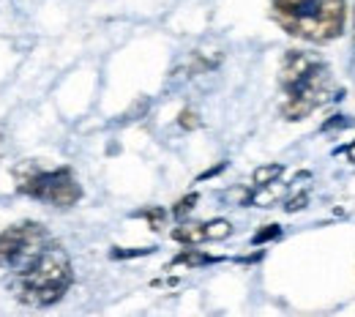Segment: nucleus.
I'll return each instance as SVG.
<instances>
[{"mask_svg":"<svg viewBox=\"0 0 355 317\" xmlns=\"http://www.w3.org/2000/svg\"><path fill=\"white\" fill-rule=\"evenodd\" d=\"M282 85V118L284 121H304L317 107L342 96V88L334 83L331 69L314 55L304 49H290L282 60L279 71Z\"/></svg>","mask_w":355,"mask_h":317,"instance_id":"nucleus-1","label":"nucleus"},{"mask_svg":"<svg viewBox=\"0 0 355 317\" xmlns=\"http://www.w3.org/2000/svg\"><path fill=\"white\" fill-rule=\"evenodd\" d=\"M71 284H74V266H71L69 252L58 241L46 246L44 255L28 271L17 273L11 279L14 298L33 309H46L58 304L69 293Z\"/></svg>","mask_w":355,"mask_h":317,"instance_id":"nucleus-2","label":"nucleus"},{"mask_svg":"<svg viewBox=\"0 0 355 317\" xmlns=\"http://www.w3.org/2000/svg\"><path fill=\"white\" fill-rule=\"evenodd\" d=\"M273 19L295 39L328 44L342 36L347 19L345 0H270Z\"/></svg>","mask_w":355,"mask_h":317,"instance_id":"nucleus-3","label":"nucleus"},{"mask_svg":"<svg viewBox=\"0 0 355 317\" xmlns=\"http://www.w3.org/2000/svg\"><path fill=\"white\" fill-rule=\"evenodd\" d=\"M17 191L55 208H71L83 200V186L71 167H42L39 162H19L14 170Z\"/></svg>","mask_w":355,"mask_h":317,"instance_id":"nucleus-4","label":"nucleus"},{"mask_svg":"<svg viewBox=\"0 0 355 317\" xmlns=\"http://www.w3.org/2000/svg\"><path fill=\"white\" fill-rule=\"evenodd\" d=\"M52 243L42 222H17L0 232V268L8 273L28 271Z\"/></svg>","mask_w":355,"mask_h":317,"instance_id":"nucleus-5","label":"nucleus"},{"mask_svg":"<svg viewBox=\"0 0 355 317\" xmlns=\"http://www.w3.org/2000/svg\"><path fill=\"white\" fill-rule=\"evenodd\" d=\"M232 235V225L227 219H211V222H197V225H180L173 230V241L178 243H205V241H224Z\"/></svg>","mask_w":355,"mask_h":317,"instance_id":"nucleus-6","label":"nucleus"},{"mask_svg":"<svg viewBox=\"0 0 355 317\" xmlns=\"http://www.w3.org/2000/svg\"><path fill=\"white\" fill-rule=\"evenodd\" d=\"M208 263H219V257H211V255H202V252H180L170 266H173V268H175V266H189V268H194V266H208Z\"/></svg>","mask_w":355,"mask_h":317,"instance_id":"nucleus-7","label":"nucleus"},{"mask_svg":"<svg viewBox=\"0 0 355 317\" xmlns=\"http://www.w3.org/2000/svg\"><path fill=\"white\" fill-rule=\"evenodd\" d=\"M282 173H284V167H282V164H263V167H257V170H254V175H252L254 189L268 186V183H276V178H279Z\"/></svg>","mask_w":355,"mask_h":317,"instance_id":"nucleus-8","label":"nucleus"},{"mask_svg":"<svg viewBox=\"0 0 355 317\" xmlns=\"http://www.w3.org/2000/svg\"><path fill=\"white\" fill-rule=\"evenodd\" d=\"M134 216H142V219H148V222H150V230H162L164 219H167V214H164L162 208H156V205H150V208H145V211H137Z\"/></svg>","mask_w":355,"mask_h":317,"instance_id":"nucleus-9","label":"nucleus"},{"mask_svg":"<svg viewBox=\"0 0 355 317\" xmlns=\"http://www.w3.org/2000/svg\"><path fill=\"white\" fill-rule=\"evenodd\" d=\"M194 205H197V191H191V194H186L183 200H178L175 205H173V216H175V219H183Z\"/></svg>","mask_w":355,"mask_h":317,"instance_id":"nucleus-10","label":"nucleus"},{"mask_svg":"<svg viewBox=\"0 0 355 317\" xmlns=\"http://www.w3.org/2000/svg\"><path fill=\"white\" fill-rule=\"evenodd\" d=\"M276 238H282V227L266 225L260 232H254V235H252V243H266V241H276Z\"/></svg>","mask_w":355,"mask_h":317,"instance_id":"nucleus-11","label":"nucleus"},{"mask_svg":"<svg viewBox=\"0 0 355 317\" xmlns=\"http://www.w3.org/2000/svg\"><path fill=\"white\" fill-rule=\"evenodd\" d=\"M153 252H156L153 246H148V249H112L110 257L112 260H129V257H145V255H153Z\"/></svg>","mask_w":355,"mask_h":317,"instance_id":"nucleus-12","label":"nucleus"},{"mask_svg":"<svg viewBox=\"0 0 355 317\" xmlns=\"http://www.w3.org/2000/svg\"><path fill=\"white\" fill-rule=\"evenodd\" d=\"M178 123H180L183 129H197V126H200V118H197V112H191V110H183V112L178 115Z\"/></svg>","mask_w":355,"mask_h":317,"instance_id":"nucleus-13","label":"nucleus"},{"mask_svg":"<svg viewBox=\"0 0 355 317\" xmlns=\"http://www.w3.org/2000/svg\"><path fill=\"white\" fill-rule=\"evenodd\" d=\"M350 126H353V118H347V115H336V118H331V123L322 126V132H331V129H350Z\"/></svg>","mask_w":355,"mask_h":317,"instance_id":"nucleus-14","label":"nucleus"},{"mask_svg":"<svg viewBox=\"0 0 355 317\" xmlns=\"http://www.w3.org/2000/svg\"><path fill=\"white\" fill-rule=\"evenodd\" d=\"M304 205H306V197H295V200L287 203V211H301Z\"/></svg>","mask_w":355,"mask_h":317,"instance_id":"nucleus-15","label":"nucleus"},{"mask_svg":"<svg viewBox=\"0 0 355 317\" xmlns=\"http://www.w3.org/2000/svg\"><path fill=\"white\" fill-rule=\"evenodd\" d=\"M345 153H347V159H350V162L355 164V142H350V145L345 148Z\"/></svg>","mask_w":355,"mask_h":317,"instance_id":"nucleus-16","label":"nucleus"}]
</instances>
